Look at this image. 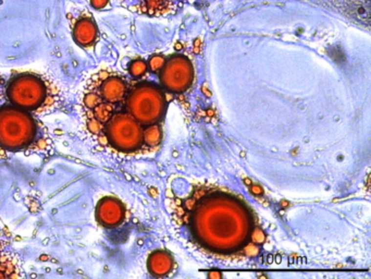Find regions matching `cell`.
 Here are the masks:
<instances>
[{"label":"cell","mask_w":371,"mask_h":279,"mask_svg":"<svg viewBox=\"0 0 371 279\" xmlns=\"http://www.w3.org/2000/svg\"><path fill=\"white\" fill-rule=\"evenodd\" d=\"M195 211V237L216 251L242 248L252 230L247 209L230 196L217 195L202 201Z\"/></svg>","instance_id":"1"},{"label":"cell","mask_w":371,"mask_h":279,"mask_svg":"<svg viewBox=\"0 0 371 279\" xmlns=\"http://www.w3.org/2000/svg\"><path fill=\"white\" fill-rule=\"evenodd\" d=\"M36 136V121L26 110L16 106L0 108V147L21 151L31 146Z\"/></svg>","instance_id":"2"},{"label":"cell","mask_w":371,"mask_h":279,"mask_svg":"<svg viewBox=\"0 0 371 279\" xmlns=\"http://www.w3.org/2000/svg\"><path fill=\"white\" fill-rule=\"evenodd\" d=\"M104 124L107 143L117 151L131 153L143 144L141 124L128 113L112 114Z\"/></svg>","instance_id":"3"},{"label":"cell","mask_w":371,"mask_h":279,"mask_svg":"<svg viewBox=\"0 0 371 279\" xmlns=\"http://www.w3.org/2000/svg\"><path fill=\"white\" fill-rule=\"evenodd\" d=\"M165 97L156 85L143 83L135 86L127 99L129 114L139 123L153 124L165 112Z\"/></svg>","instance_id":"4"},{"label":"cell","mask_w":371,"mask_h":279,"mask_svg":"<svg viewBox=\"0 0 371 279\" xmlns=\"http://www.w3.org/2000/svg\"><path fill=\"white\" fill-rule=\"evenodd\" d=\"M10 103L23 110H35L45 104L48 88L44 81L34 74H20L13 78L7 89Z\"/></svg>","instance_id":"5"},{"label":"cell","mask_w":371,"mask_h":279,"mask_svg":"<svg viewBox=\"0 0 371 279\" xmlns=\"http://www.w3.org/2000/svg\"><path fill=\"white\" fill-rule=\"evenodd\" d=\"M194 78V70L189 59L175 56L161 69L160 80L165 88L172 92H183L190 88Z\"/></svg>","instance_id":"6"},{"label":"cell","mask_w":371,"mask_h":279,"mask_svg":"<svg viewBox=\"0 0 371 279\" xmlns=\"http://www.w3.org/2000/svg\"><path fill=\"white\" fill-rule=\"evenodd\" d=\"M187 0H120L129 10L149 17H163L175 13Z\"/></svg>","instance_id":"7"},{"label":"cell","mask_w":371,"mask_h":279,"mask_svg":"<svg viewBox=\"0 0 371 279\" xmlns=\"http://www.w3.org/2000/svg\"><path fill=\"white\" fill-rule=\"evenodd\" d=\"M97 78V86L93 92L98 95V97L103 103L114 105L122 102L125 98L128 92V86L124 80L117 75L107 74L105 71H101L99 74L96 75Z\"/></svg>","instance_id":"8"},{"label":"cell","mask_w":371,"mask_h":279,"mask_svg":"<svg viewBox=\"0 0 371 279\" xmlns=\"http://www.w3.org/2000/svg\"><path fill=\"white\" fill-rule=\"evenodd\" d=\"M96 217L104 227H117L124 218V208L117 199L105 198L99 201L96 208Z\"/></svg>","instance_id":"9"},{"label":"cell","mask_w":371,"mask_h":279,"mask_svg":"<svg viewBox=\"0 0 371 279\" xmlns=\"http://www.w3.org/2000/svg\"><path fill=\"white\" fill-rule=\"evenodd\" d=\"M73 36L78 45L82 47H89L95 44L98 37V31L91 17L84 16L79 19L74 26Z\"/></svg>","instance_id":"10"},{"label":"cell","mask_w":371,"mask_h":279,"mask_svg":"<svg viewBox=\"0 0 371 279\" xmlns=\"http://www.w3.org/2000/svg\"><path fill=\"white\" fill-rule=\"evenodd\" d=\"M172 259L166 252H155L148 258V268L153 275L163 276L170 272Z\"/></svg>","instance_id":"11"},{"label":"cell","mask_w":371,"mask_h":279,"mask_svg":"<svg viewBox=\"0 0 371 279\" xmlns=\"http://www.w3.org/2000/svg\"><path fill=\"white\" fill-rule=\"evenodd\" d=\"M161 137L162 133L160 128L153 123L143 131V141L148 146H157L161 141Z\"/></svg>","instance_id":"12"},{"label":"cell","mask_w":371,"mask_h":279,"mask_svg":"<svg viewBox=\"0 0 371 279\" xmlns=\"http://www.w3.org/2000/svg\"><path fill=\"white\" fill-rule=\"evenodd\" d=\"M129 71L133 78H141V76L146 73L147 65L143 60H135L130 65Z\"/></svg>","instance_id":"13"},{"label":"cell","mask_w":371,"mask_h":279,"mask_svg":"<svg viewBox=\"0 0 371 279\" xmlns=\"http://www.w3.org/2000/svg\"><path fill=\"white\" fill-rule=\"evenodd\" d=\"M166 61H165V58H163L162 56H159V55H156L153 56L151 58V60H149V68H151L152 71H160L163 66H165Z\"/></svg>","instance_id":"14"},{"label":"cell","mask_w":371,"mask_h":279,"mask_svg":"<svg viewBox=\"0 0 371 279\" xmlns=\"http://www.w3.org/2000/svg\"><path fill=\"white\" fill-rule=\"evenodd\" d=\"M109 0H90L91 6L95 9H103L107 6Z\"/></svg>","instance_id":"15"},{"label":"cell","mask_w":371,"mask_h":279,"mask_svg":"<svg viewBox=\"0 0 371 279\" xmlns=\"http://www.w3.org/2000/svg\"><path fill=\"white\" fill-rule=\"evenodd\" d=\"M254 238H255V240H256L257 242H262L263 240H264V233L262 232V230L258 229V230H256V232H255Z\"/></svg>","instance_id":"16"},{"label":"cell","mask_w":371,"mask_h":279,"mask_svg":"<svg viewBox=\"0 0 371 279\" xmlns=\"http://www.w3.org/2000/svg\"><path fill=\"white\" fill-rule=\"evenodd\" d=\"M250 186H252V185H250ZM250 190H252V193L255 194V195L262 194V190L260 189V187L258 186H256V185H254V186H250Z\"/></svg>","instance_id":"17"},{"label":"cell","mask_w":371,"mask_h":279,"mask_svg":"<svg viewBox=\"0 0 371 279\" xmlns=\"http://www.w3.org/2000/svg\"><path fill=\"white\" fill-rule=\"evenodd\" d=\"M273 259H274V256H271V254H269V256H267V263L268 264H272L273 263Z\"/></svg>","instance_id":"18"},{"label":"cell","mask_w":371,"mask_h":279,"mask_svg":"<svg viewBox=\"0 0 371 279\" xmlns=\"http://www.w3.org/2000/svg\"><path fill=\"white\" fill-rule=\"evenodd\" d=\"M274 259H276L277 264H280L281 261H282V257H281V256H276V257H274Z\"/></svg>","instance_id":"19"},{"label":"cell","mask_w":371,"mask_h":279,"mask_svg":"<svg viewBox=\"0 0 371 279\" xmlns=\"http://www.w3.org/2000/svg\"><path fill=\"white\" fill-rule=\"evenodd\" d=\"M210 277H220V274H218V273H211L210 274Z\"/></svg>","instance_id":"20"},{"label":"cell","mask_w":371,"mask_h":279,"mask_svg":"<svg viewBox=\"0 0 371 279\" xmlns=\"http://www.w3.org/2000/svg\"><path fill=\"white\" fill-rule=\"evenodd\" d=\"M294 263H295V258L290 257V264H294Z\"/></svg>","instance_id":"21"}]
</instances>
